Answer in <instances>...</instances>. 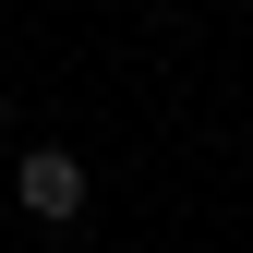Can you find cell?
<instances>
[{
  "label": "cell",
  "mask_w": 253,
  "mask_h": 253,
  "mask_svg": "<svg viewBox=\"0 0 253 253\" xmlns=\"http://www.w3.org/2000/svg\"><path fill=\"white\" fill-rule=\"evenodd\" d=\"M12 193H24V217H48V229H60V217H84V157L37 145V157L12 169Z\"/></svg>",
  "instance_id": "obj_1"
}]
</instances>
